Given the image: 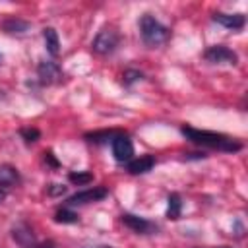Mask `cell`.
<instances>
[{"instance_id": "cb8c5ba5", "label": "cell", "mask_w": 248, "mask_h": 248, "mask_svg": "<svg viewBox=\"0 0 248 248\" xmlns=\"http://www.w3.org/2000/svg\"><path fill=\"white\" fill-rule=\"evenodd\" d=\"M85 248H112V246H107V244H97V246H85Z\"/></svg>"}, {"instance_id": "7402d4cb", "label": "cell", "mask_w": 248, "mask_h": 248, "mask_svg": "<svg viewBox=\"0 0 248 248\" xmlns=\"http://www.w3.org/2000/svg\"><path fill=\"white\" fill-rule=\"evenodd\" d=\"M45 161L50 165V167H58V161L54 159V155H52V151H45Z\"/></svg>"}, {"instance_id": "e0dca14e", "label": "cell", "mask_w": 248, "mask_h": 248, "mask_svg": "<svg viewBox=\"0 0 248 248\" xmlns=\"http://www.w3.org/2000/svg\"><path fill=\"white\" fill-rule=\"evenodd\" d=\"M68 180L78 184V186H83V184H89L93 180V174L91 172H70L68 174Z\"/></svg>"}, {"instance_id": "8992f818", "label": "cell", "mask_w": 248, "mask_h": 248, "mask_svg": "<svg viewBox=\"0 0 248 248\" xmlns=\"http://www.w3.org/2000/svg\"><path fill=\"white\" fill-rule=\"evenodd\" d=\"M110 145H112V155L118 163H128L130 159H134V145L126 134H116L110 140Z\"/></svg>"}, {"instance_id": "30bf717a", "label": "cell", "mask_w": 248, "mask_h": 248, "mask_svg": "<svg viewBox=\"0 0 248 248\" xmlns=\"http://www.w3.org/2000/svg\"><path fill=\"white\" fill-rule=\"evenodd\" d=\"M213 21L227 27V29H232V31H238L244 27L246 23V17L242 14H221V12H215L213 14Z\"/></svg>"}, {"instance_id": "484cf974", "label": "cell", "mask_w": 248, "mask_h": 248, "mask_svg": "<svg viewBox=\"0 0 248 248\" xmlns=\"http://www.w3.org/2000/svg\"><path fill=\"white\" fill-rule=\"evenodd\" d=\"M2 60H4V56H2V52H0V64H2Z\"/></svg>"}, {"instance_id": "6da1fadb", "label": "cell", "mask_w": 248, "mask_h": 248, "mask_svg": "<svg viewBox=\"0 0 248 248\" xmlns=\"http://www.w3.org/2000/svg\"><path fill=\"white\" fill-rule=\"evenodd\" d=\"M182 136L196 143V145H203V147H211V149H219V151H225V153H234V151H240L242 149V143L225 136V134H219V132H209V130H198V128H192V126H182L180 128Z\"/></svg>"}, {"instance_id": "d4e9b609", "label": "cell", "mask_w": 248, "mask_h": 248, "mask_svg": "<svg viewBox=\"0 0 248 248\" xmlns=\"http://www.w3.org/2000/svg\"><path fill=\"white\" fill-rule=\"evenodd\" d=\"M4 196H6V192H2V190H0V202L4 200Z\"/></svg>"}, {"instance_id": "4316f807", "label": "cell", "mask_w": 248, "mask_h": 248, "mask_svg": "<svg viewBox=\"0 0 248 248\" xmlns=\"http://www.w3.org/2000/svg\"><path fill=\"white\" fill-rule=\"evenodd\" d=\"M217 248H232V246H217Z\"/></svg>"}, {"instance_id": "52a82bcc", "label": "cell", "mask_w": 248, "mask_h": 248, "mask_svg": "<svg viewBox=\"0 0 248 248\" xmlns=\"http://www.w3.org/2000/svg\"><path fill=\"white\" fill-rule=\"evenodd\" d=\"M37 78L43 85H52L62 79V70L54 60H41L37 66Z\"/></svg>"}, {"instance_id": "277c9868", "label": "cell", "mask_w": 248, "mask_h": 248, "mask_svg": "<svg viewBox=\"0 0 248 248\" xmlns=\"http://www.w3.org/2000/svg\"><path fill=\"white\" fill-rule=\"evenodd\" d=\"M107 196H108V190L105 186H93V188H87V190H81V192L72 194L66 200V207H76V205H85V203L101 202Z\"/></svg>"}, {"instance_id": "2e32d148", "label": "cell", "mask_w": 248, "mask_h": 248, "mask_svg": "<svg viewBox=\"0 0 248 248\" xmlns=\"http://www.w3.org/2000/svg\"><path fill=\"white\" fill-rule=\"evenodd\" d=\"M54 221L56 223H78V213L72 211V207H60L54 213Z\"/></svg>"}, {"instance_id": "3957f363", "label": "cell", "mask_w": 248, "mask_h": 248, "mask_svg": "<svg viewBox=\"0 0 248 248\" xmlns=\"http://www.w3.org/2000/svg\"><path fill=\"white\" fill-rule=\"evenodd\" d=\"M118 43H120V35L114 29L108 27V29H101L97 33V37L91 43V48H93V52H97L101 56H107V54H112L116 50Z\"/></svg>"}, {"instance_id": "d6986e66", "label": "cell", "mask_w": 248, "mask_h": 248, "mask_svg": "<svg viewBox=\"0 0 248 248\" xmlns=\"http://www.w3.org/2000/svg\"><path fill=\"white\" fill-rule=\"evenodd\" d=\"M19 136H21V138H23L27 143H33V141H37V140H39L41 132H39L37 128H21Z\"/></svg>"}, {"instance_id": "ba28073f", "label": "cell", "mask_w": 248, "mask_h": 248, "mask_svg": "<svg viewBox=\"0 0 248 248\" xmlns=\"http://www.w3.org/2000/svg\"><path fill=\"white\" fill-rule=\"evenodd\" d=\"M120 221L128 229H132L134 232H138V234H149V232H155L157 231V225L153 221H149L145 217H140V215H134V213H122L120 215Z\"/></svg>"}, {"instance_id": "7a4b0ae2", "label": "cell", "mask_w": 248, "mask_h": 248, "mask_svg": "<svg viewBox=\"0 0 248 248\" xmlns=\"http://www.w3.org/2000/svg\"><path fill=\"white\" fill-rule=\"evenodd\" d=\"M140 35H141V41L149 48H155V46H161L169 41L170 31H169L167 25H163L151 14H143L141 19H140Z\"/></svg>"}, {"instance_id": "603a6c76", "label": "cell", "mask_w": 248, "mask_h": 248, "mask_svg": "<svg viewBox=\"0 0 248 248\" xmlns=\"http://www.w3.org/2000/svg\"><path fill=\"white\" fill-rule=\"evenodd\" d=\"M35 248H58L54 240H45V242H37Z\"/></svg>"}, {"instance_id": "ffe728a7", "label": "cell", "mask_w": 248, "mask_h": 248, "mask_svg": "<svg viewBox=\"0 0 248 248\" xmlns=\"http://www.w3.org/2000/svg\"><path fill=\"white\" fill-rule=\"evenodd\" d=\"M143 78V74L140 70H126L124 72V85H132L136 81H140Z\"/></svg>"}, {"instance_id": "9a60e30c", "label": "cell", "mask_w": 248, "mask_h": 248, "mask_svg": "<svg viewBox=\"0 0 248 248\" xmlns=\"http://www.w3.org/2000/svg\"><path fill=\"white\" fill-rule=\"evenodd\" d=\"M180 211H182V200L176 192L169 194L167 198V217L169 219H178L180 217Z\"/></svg>"}, {"instance_id": "7c38bea8", "label": "cell", "mask_w": 248, "mask_h": 248, "mask_svg": "<svg viewBox=\"0 0 248 248\" xmlns=\"http://www.w3.org/2000/svg\"><path fill=\"white\" fill-rule=\"evenodd\" d=\"M19 172L14 165H8V163H2L0 165V190H8L12 186H17L19 184Z\"/></svg>"}, {"instance_id": "9c48e42d", "label": "cell", "mask_w": 248, "mask_h": 248, "mask_svg": "<svg viewBox=\"0 0 248 248\" xmlns=\"http://www.w3.org/2000/svg\"><path fill=\"white\" fill-rule=\"evenodd\" d=\"M12 238L17 242L19 248H35L37 244L33 229L27 223H17L16 227H12Z\"/></svg>"}, {"instance_id": "4fadbf2b", "label": "cell", "mask_w": 248, "mask_h": 248, "mask_svg": "<svg viewBox=\"0 0 248 248\" xmlns=\"http://www.w3.org/2000/svg\"><path fill=\"white\" fill-rule=\"evenodd\" d=\"M0 27L8 33V35H23V33H27L29 31V21H25V19H21V17H6L2 23H0Z\"/></svg>"}, {"instance_id": "ac0fdd59", "label": "cell", "mask_w": 248, "mask_h": 248, "mask_svg": "<svg viewBox=\"0 0 248 248\" xmlns=\"http://www.w3.org/2000/svg\"><path fill=\"white\" fill-rule=\"evenodd\" d=\"M116 134L114 132H93V134H87L85 138L89 141H95V143H103V141H108V138H114Z\"/></svg>"}, {"instance_id": "44dd1931", "label": "cell", "mask_w": 248, "mask_h": 248, "mask_svg": "<svg viewBox=\"0 0 248 248\" xmlns=\"http://www.w3.org/2000/svg\"><path fill=\"white\" fill-rule=\"evenodd\" d=\"M46 194L48 196H62V194H66V186H62V184H50L46 188Z\"/></svg>"}, {"instance_id": "5bb4252c", "label": "cell", "mask_w": 248, "mask_h": 248, "mask_svg": "<svg viewBox=\"0 0 248 248\" xmlns=\"http://www.w3.org/2000/svg\"><path fill=\"white\" fill-rule=\"evenodd\" d=\"M43 39H45L46 52H48L52 58L58 56V52H60V39H58L56 29H52V27H45V29H43Z\"/></svg>"}, {"instance_id": "8fae6325", "label": "cell", "mask_w": 248, "mask_h": 248, "mask_svg": "<svg viewBox=\"0 0 248 248\" xmlns=\"http://www.w3.org/2000/svg\"><path fill=\"white\" fill-rule=\"evenodd\" d=\"M153 167H155V157L153 155H140V157L130 159L126 163V170L130 174H143V172H149Z\"/></svg>"}, {"instance_id": "5b68a950", "label": "cell", "mask_w": 248, "mask_h": 248, "mask_svg": "<svg viewBox=\"0 0 248 248\" xmlns=\"http://www.w3.org/2000/svg\"><path fill=\"white\" fill-rule=\"evenodd\" d=\"M203 58L211 64H236L238 62V56L234 50H231L229 46L225 45H213L209 46L205 52H203Z\"/></svg>"}]
</instances>
